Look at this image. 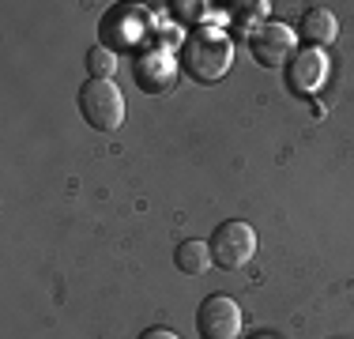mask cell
<instances>
[{
  "instance_id": "5",
  "label": "cell",
  "mask_w": 354,
  "mask_h": 339,
  "mask_svg": "<svg viewBox=\"0 0 354 339\" xmlns=\"http://www.w3.org/2000/svg\"><path fill=\"white\" fill-rule=\"evenodd\" d=\"M294 30L283 27V23H260L249 34V49L264 68H283L294 57Z\"/></svg>"
},
{
  "instance_id": "8",
  "label": "cell",
  "mask_w": 354,
  "mask_h": 339,
  "mask_svg": "<svg viewBox=\"0 0 354 339\" xmlns=\"http://www.w3.org/2000/svg\"><path fill=\"white\" fill-rule=\"evenodd\" d=\"M174 268L181 271V275H189V279L204 275V271L212 268V249H207V241H196V237L181 241L174 249Z\"/></svg>"
},
{
  "instance_id": "7",
  "label": "cell",
  "mask_w": 354,
  "mask_h": 339,
  "mask_svg": "<svg viewBox=\"0 0 354 339\" xmlns=\"http://www.w3.org/2000/svg\"><path fill=\"white\" fill-rule=\"evenodd\" d=\"M298 38H306L309 46H332L339 38V19L328 8H306L298 23Z\"/></svg>"
},
{
  "instance_id": "12",
  "label": "cell",
  "mask_w": 354,
  "mask_h": 339,
  "mask_svg": "<svg viewBox=\"0 0 354 339\" xmlns=\"http://www.w3.org/2000/svg\"><path fill=\"white\" fill-rule=\"evenodd\" d=\"M252 339H268V336H252Z\"/></svg>"
},
{
  "instance_id": "9",
  "label": "cell",
  "mask_w": 354,
  "mask_h": 339,
  "mask_svg": "<svg viewBox=\"0 0 354 339\" xmlns=\"http://www.w3.org/2000/svg\"><path fill=\"white\" fill-rule=\"evenodd\" d=\"M174 80V64L166 61V57H147V61H140V72H136V83L147 91H166Z\"/></svg>"
},
{
  "instance_id": "4",
  "label": "cell",
  "mask_w": 354,
  "mask_h": 339,
  "mask_svg": "<svg viewBox=\"0 0 354 339\" xmlns=\"http://www.w3.org/2000/svg\"><path fill=\"white\" fill-rule=\"evenodd\" d=\"M196 332L204 339H238L241 336V305L226 294H212L196 309Z\"/></svg>"
},
{
  "instance_id": "6",
  "label": "cell",
  "mask_w": 354,
  "mask_h": 339,
  "mask_svg": "<svg viewBox=\"0 0 354 339\" xmlns=\"http://www.w3.org/2000/svg\"><path fill=\"white\" fill-rule=\"evenodd\" d=\"M328 80V57L320 49H306V53L294 57L290 72H286V83L290 91H317L320 83Z\"/></svg>"
},
{
  "instance_id": "10",
  "label": "cell",
  "mask_w": 354,
  "mask_h": 339,
  "mask_svg": "<svg viewBox=\"0 0 354 339\" xmlns=\"http://www.w3.org/2000/svg\"><path fill=\"white\" fill-rule=\"evenodd\" d=\"M87 72H91V80H113L117 53H113V49H106V46H95L87 53Z\"/></svg>"
},
{
  "instance_id": "3",
  "label": "cell",
  "mask_w": 354,
  "mask_h": 339,
  "mask_svg": "<svg viewBox=\"0 0 354 339\" xmlns=\"http://www.w3.org/2000/svg\"><path fill=\"white\" fill-rule=\"evenodd\" d=\"M207 249H212V264H218L223 271H238V268H245L252 260V253H257V234H252L249 223L230 219V223L215 226Z\"/></svg>"
},
{
  "instance_id": "11",
  "label": "cell",
  "mask_w": 354,
  "mask_h": 339,
  "mask_svg": "<svg viewBox=\"0 0 354 339\" xmlns=\"http://www.w3.org/2000/svg\"><path fill=\"white\" fill-rule=\"evenodd\" d=\"M140 339H181V336L174 328H147V332H140Z\"/></svg>"
},
{
  "instance_id": "1",
  "label": "cell",
  "mask_w": 354,
  "mask_h": 339,
  "mask_svg": "<svg viewBox=\"0 0 354 339\" xmlns=\"http://www.w3.org/2000/svg\"><path fill=\"white\" fill-rule=\"evenodd\" d=\"M234 64V38L218 27H196L181 42L177 68L196 83H218Z\"/></svg>"
},
{
  "instance_id": "2",
  "label": "cell",
  "mask_w": 354,
  "mask_h": 339,
  "mask_svg": "<svg viewBox=\"0 0 354 339\" xmlns=\"http://www.w3.org/2000/svg\"><path fill=\"white\" fill-rule=\"evenodd\" d=\"M80 113L95 132H117L124 125V95L113 80H87L80 87Z\"/></svg>"
}]
</instances>
